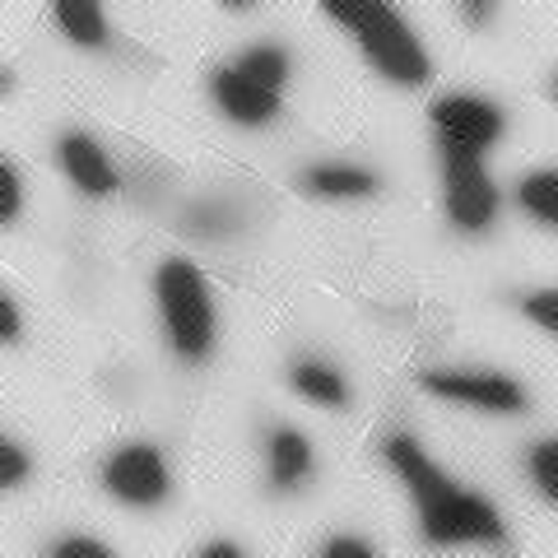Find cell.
Masks as SVG:
<instances>
[{
	"label": "cell",
	"instance_id": "1",
	"mask_svg": "<svg viewBox=\"0 0 558 558\" xmlns=\"http://www.w3.org/2000/svg\"><path fill=\"white\" fill-rule=\"evenodd\" d=\"M326 10L359 33L363 47H368V57L387 70L391 80H400V84L428 80L424 47L410 38V28L400 24V14L391 5H377V0H326Z\"/></svg>",
	"mask_w": 558,
	"mask_h": 558
},
{
	"label": "cell",
	"instance_id": "2",
	"mask_svg": "<svg viewBox=\"0 0 558 558\" xmlns=\"http://www.w3.org/2000/svg\"><path fill=\"white\" fill-rule=\"evenodd\" d=\"M159 299L168 312V330L186 359H201L209 349V336H215V312H209V293L201 284L196 266L186 260H168L159 270Z\"/></svg>",
	"mask_w": 558,
	"mask_h": 558
},
{
	"label": "cell",
	"instance_id": "3",
	"mask_svg": "<svg viewBox=\"0 0 558 558\" xmlns=\"http://www.w3.org/2000/svg\"><path fill=\"white\" fill-rule=\"evenodd\" d=\"M442 168H447V196H451V219L461 229H484L494 219L498 191L484 178V168L475 159L470 145H457V140L442 135Z\"/></svg>",
	"mask_w": 558,
	"mask_h": 558
},
{
	"label": "cell",
	"instance_id": "4",
	"mask_svg": "<svg viewBox=\"0 0 558 558\" xmlns=\"http://www.w3.org/2000/svg\"><path fill=\"white\" fill-rule=\"evenodd\" d=\"M424 531H428V539H438V545H457V539H502V521L494 517L488 502L451 488L438 508L424 512Z\"/></svg>",
	"mask_w": 558,
	"mask_h": 558
},
{
	"label": "cell",
	"instance_id": "5",
	"mask_svg": "<svg viewBox=\"0 0 558 558\" xmlns=\"http://www.w3.org/2000/svg\"><path fill=\"white\" fill-rule=\"evenodd\" d=\"M108 488L117 498H126V502H159L168 494V475H163V461H159V451H149V447H131V451H121V457L108 465Z\"/></svg>",
	"mask_w": 558,
	"mask_h": 558
},
{
	"label": "cell",
	"instance_id": "6",
	"mask_svg": "<svg viewBox=\"0 0 558 558\" xmlns=\"http://www.w3.org/2000/svg\"><path fill=\"white\" fill-rule=\"evenodd\" d=\"M433 121H438V131L447 140L470 145V149L494 145L498 131H502V112L488 108V102H475V98H447V102H438V108H433Z\"/></svg>",
	"mask_w": 558,
	"mask_h": 558
},
{
	"label": "cell",
	"instance_id": "7",
	"mask_svg": "<svg viewBox=\"0 0 558 558\" xmlns=\"http://www.w3.org/2000/svg\"><path fill=\"white\" fill-rule=\"evenodd\" d=\"M424 387L438 396H451V400H470V405L521 410V391L502 377H424Z\"/></svg>",
	"mask_w": 558,
	"mask_h": 558
},
{
	"label": "cell",
	"instance_id": "8",
	"mask_svg": "<svg viewBox=\"0 0 558 558\" xmlns=\"http://www.w3.org/2000/svg\"><path fill=\"white\" fill-rule=\"evenodd\" d=\"M387 461L400 470V475H405V484L418 494V508H424V512L438 508V502L451 494V484H447L424 457H418V447H414L410 438H391V442H387Z\"/></svg>",
	"mask_w": 558,
	"mask_h": 558
},
{
	"label": "cell",
	"instance_id": "9",
	"mask_svg": "<svg viewBox=\"0 0 558 558\" xmlns=\"http://www.w3.org/2000/svg\"><path fill=\"white\" fill-rule=\"evenodd\" d=\"M215 94H219L223 108H229L238 121H247V126L275 117V94L256 89V84L242 75V70H219V75H215Z\"/></svg>",
	"mask_w": 558,
	"mask_h": 558
},
{
	"label": "cell",
	"instance_id": "10",
	"mask_svg": "<svg viewBox=\"0 0 558 558\" xmlns=\"http://www.w3.org/2000/svg\"><path fill=\"white\" fill-rule=\"evenodd\" d=\"M61 163L70 168V178H75L84 191H98V196H102V191L117 186L108 159H102V149L94 145L89 135H70L65 145H61Z\"/></svg>",
	"mask_w": 558,
	"mask_h": 558
},
{
	"label": "cell",
	"instance_id": "11",
	"mask_svg": "<svg viewBox=\"0 0 558 558\" xmlns=\"http://www.w3.org/2000/svg\"><path fill=\"white\" fill-rule=\"evenodd\" d=\"M57 20L75 43H84V47L102 43V10L94 0H57Z\"/></svg>",
	"mask_w": 558,
	"mask_h": 558
},
{
	"label": "cell",
	"instance_id": "12",
	"mask_svg": "<svg viewBox=\"0 0 558 558\" xmlns=\"http://www.w3.org/2000/svg\"><path fill=\"white\" fill-rule=\"evenodd\" d=\"M270 457H275V480L279 484H299L307 475V465H312V447L299 438V433H279Z\"/></svg>",
	"mask_w": 558,
	"mask_h": 558
},
{
	"label": "cell",
	"instance_id": "13",
	"mask_svg": "<svg viewBox=\"0 0 558 558\" xmlns=\"http://www.w3.org/2000/svg\"><path fill=\"white\" fill-rule=\"evenodd\" d=\"M242 75H247L256 89L275 94L279 84H284V75H289V61H284V51H275V47H256V51L242 57Z\"/></svg>",
	"mask_w": 558,
	"mask_h": 558
},
{
	"label": "cell",
	"instance_id": "14",
	"mask_svg": "<svg viewBox=\"0 0 558 558\" xmlns=\"http://www.w3.org/2000/svg\"><path fill=\"white\" fill-rule=\"evenodd\" d=\"M312 186H317L322 196H368L377 182L359 168H317L312 172Z\"/></svg>",
	"mask_w": 558,
	"mask_h": 558
},
{
	"label": "cell",
	"instance_id": "15",
	"mask_svg": "<svg viewBox=\"0 0 558 558\" xmlns=\"http://www.w3.org/2000/svg\"><path fill=\"white\" fill-rule=\"evenodd\" d=\"M521 205L531 209V215H539L545 223L558 219V178L554 172H535V178L521 182Z\"/></svg>",
	"mask_w": 558,
	"mask_h": 558
},
{
	"label": "cell",
	"instance_id": "16",
	"mask_svg": "<svg viewBox=\"0 0 558 558\" xmlns=\"http://www.w3.org/2000/svg\"><path fill=\"white\" fill-rule=\"evenodd\" d=\"M293 387H299L303 396H312V400H322V405H340V400H344L340 377L317 368V363H303V368L293 373Z\"/></svg>",
	"mask_w": 558,
	"mask_h": 558
},
{
	"label": "cell",
	"instance_id": "17",
	"mask_svg": "<svg viewBox=\"0 0 558 558\" xmlns=\"http://www.w3.org/2000/svg\"><path fill=\"white\" fill-rule=\"evenodd\" d=\"M531 470H535L539 488H545L549 498H558V447H554V442H539V447L531 451Z\"/></svg>",
	"mask_w": 558,
	"mask_h": 558
},
{
	"label": "cell",
	"instance_id": "18",
	"mask_svg": "<svg viewBox=\"0 0 558 558\" xmlns=\"http://www.w3.org/2000/svg\"><path fill=\"white\" fill-rule=\"evenodd\" d=\"M20 215V182H14V168L0 163V219Z\"/></svg>",
	"mask_w": 558,
	"mask_h": 558
},
{
	"label": "cell",
	"instance_id": "19",
	"mask_svg": "<svg viewBox=\"0 0 558 558\" xmlns=\"http://www.w3.org/2000/svg\"><path fill=\"white\" fill-rule=\"evenodd\" d=\"M526 312H531V317H535L539 326H545V330H554V326H558V293H554V289L535 293V299L526 303Z\"/></svg>",
	"mask_w": 558,
	"mask_h": 558
},
{
	"label": "cell",
	"instance_id": "20",
	"mask_svg": "<svg viewBox=\"0 0 558 558\" xmlns=\"http://www.w3.org/2000/svg\"><path fill=\"white\" fill-rule=\"evenodd\" d=\"M28 475V457L20 447H0V484H14Z\"/></svg>",
	"mask_w": 558,
	"mask_h": 558
},
{
	"label": "cell",
	"instance_id": "21",
	"mask_svg": "<svg viewBox=\"0 0 558 558\" xmlns=\"http://www.w3.org/2000/svg\"><path fill=\"white\" fill-rule=\"evenodd\" d=\"M57 558H108V549L94 539H65V545H57Z\"/></svg>",
	"mask_w": 558,
	"mask_h": 558
},
{
	"label": "cell",
	"instance_id": "22",
	"mask_svg": "<svg viewBox=\"0 0 558 558\" xmlns=\"http://www.w3.org/2000/svg\"><path fill=\"white\" fill-rule=\"evenodd\" d=\"M326 554H330V558H373V549L359 545V539H336V545H330Z\"/></svg>",
	"mask_w": 558,
	"mask_h": 558
},
{
	"label": "cell",
	"instance_id": "23",
	"mask_svg": "<svg viewBox=\"0 0 558 558\" xmlns=\"http://www.w3.org/2000/svg\"><path fill=\"white\" fill-rule=\"evenodd\" d=\"M0 336L20 340V312H14V303H5V299H0Z\"/></svg>",
	"mask_w": 558,
	"mask_h": 558
},
{
	"label": "cell",
	"instance_id": "24",
	"mask_svg": "<svg viewBox=\"0 0 558 558\" xmlns=\"http://www.w3.org/2000/svg\"><path fill=\"white\" fill-rule=\"evenodd\" d=\"M461 14H465L470 24H484L488 20V5H461Z\"/></svg>",
	"mask_w": 558,
	"mask_h": 558
},
{
	"label": "cell",
	"instance_id": "25",
	"mask_svg": "<svg viewBox=\"0 0 558 558\" xmlns=\"http://www.w3.org/2000/svg\"><path fill=\"white\" fill-rule=\"evenodd\" d=\"M205 558H238L233 545H215V549H205Z\"/></svg>",
	"mask_w": 558,
	"mask_h": 558
}]
</instances>
